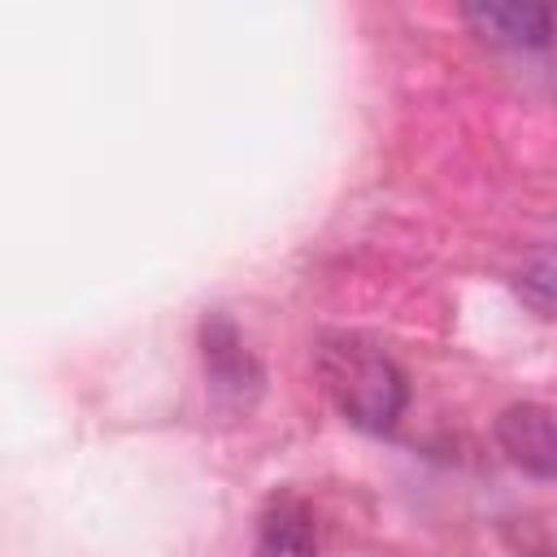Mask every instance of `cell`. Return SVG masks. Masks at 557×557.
<instances>
[{"instance_id": "cell-1", "label": "cell", "mask_w": 557, "mask_h": 557, "mask_svg": "<svg viewBox=\"0 0 557 557\" xmlns=\"http://www.w3.org/2000/svg\"><path fill=\"white\" fill-rule=\"evenodd\" d=\"M318 370L339 413L361 431H392L409 405V383L400 366L366 339H326L318 352Z\"/></svg>"}, {"instance_id": "cell-2", "label": "cell", "mask_w": 557, "mask_h": 557, "mask_svg": "<svg viewBox=\"0 0 557 557\" xmlns=\"http://www.w3.org/2000/svg\"><path fill=\"white\" fill-rule=\"evenodd\" d=\"M496 440L518 470L535 479H557V405H509L496 418Z\"/></svg>"}, {"instance_id": "cell-3", "label": "cell", "mask_w": 557, "mask_h": 557, "mask_svg": "<svg viewBox=\"0 0 557 557\" xmlns=\"http://www.w3.org/2000/svg\"><path fill=\"white\" fill-rule=\"evenodd\" d=\"M461 17L479 30V39L487 44H505V48H544L553 39L557 13L548 4H531V0H483V4H466Z\"/></svg>"}, {"instance_id": "cell-4", "label": "cell", "mask_w": 557, "mask_h": 557, "mask_svg": "<svg viewBox=\"0 0 557 557\" xmlns=\"http://www.w3.org/2000/svg\"><path fill=\"white\" fill-rule=\"evenodd\" d=\"M257 557H318L313 509L300 496H270L257 518Z\"/></svg>"}, {"instance_id": "cell-5", "label": "cell", "mask_w": 557, "mask_h": 557, "mask_svg": "<svg viewBox=\"0 0 557 557\" xmlns=\"http://www.w3.org/2000/svg\"><path fill=\"white\" fill-rule=\"evenodd\" d=\"M205 366H209V379L222 392H235V396H244V387L261 383L257 361L239 348V335H235V326L226 318H209L205 322Z\"/></svg>"}, {"instance_id": "cell-6", "label": "cell", "mask_w": 557, "mask_h": 557, "mask_svg": "<svg viewBox=\"0 0 557 557\" xmlns=\"http://www.w3.org/2000/svg\"><path fill=\"white\" fill-rule=\"evenodd\" d=\"M518 296H522L531 309H540L544 318L557 313V248L544 252V257L518 278Z\"/></svg>"}]
</instances>
